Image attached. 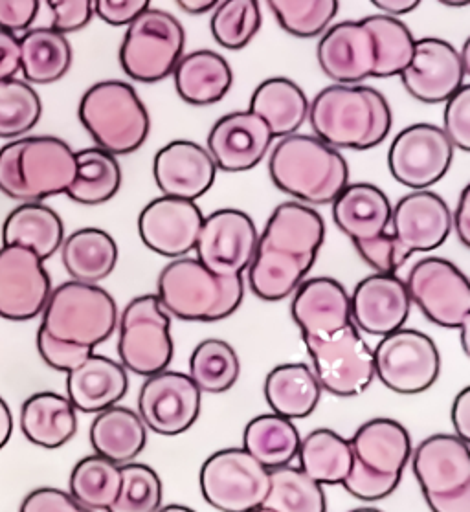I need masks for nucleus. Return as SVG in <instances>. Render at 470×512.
I'll return each mask as SVG.
<instances>
[{
	"label": "nucleus",
	"instance_id": "1",
	"mask_svg": "<svg viewBox=\"0 0 470 512\" xmlns=\"http://www.w3.org/2000/svg\"><path fill=\"white\" fill-rule=\"evenodd\" d=\"M324 239L320 213L302 202L280 204L259 235L247 268L250 290L259 300H287L311 272Z\"/></svg>",
	"mask_w": 470,
	"mask_h": 512
},
{
	"label": "nucleus",
	"instance_id": "2",
	"mask_svg": "<svg viewBox=\"0 0 470 512\" xmlns=\"http://www.w3.org/2000/svg\"><path fill=\"white\" fill-rule=\"evenodd\" d=\"M314 136L335 149L368 151L392 131V109L384 94L366 85H331L320 90L307 114Z\"/></svg>",
	"mask_w": 470,
	"mask_h": 512
},
{
	"label": "nucleus",
	"instance_id": "3",
	"mask_svg": "<svg viewBox=\"0 0 470 512\" xmlns=\"http://www.w3.org/2000/svg\"><path fill=\"white\" fill-rule=\"evenodd\" d=\"M450 232L452 212L445 199L432 191H414L392 208L386 234L355 248L375 272L395 274L414 254L445 245Z\"/></svg>",
	"mask_w": 470,
	"mask_h": 512
},
{
	"label": "nucleus",
	"instance_id": "4",
	"mask_svg": "<svg viewBox=\"0 0 470 512\" xmlns=\"http://www.w3.org/2000/svg\"><path fill=\"white\" fill-rule=\"evenodd\" d=\"M270 179L278 190L303 204H333L349 184L344 155L309 134H289L274 145Z\"/></svg>",
	"mask_w": 470,
	"mask_h": 512
},
{
	"label": "nucleus",
	"instance_id": "5",
	"mask_svg": "<svg viewBox=\"0 0 470 512\" xmlns=\"http://www.w3.org/2000/svg\"><path fill=\"white\" fill-rule=\"evenodd\" d=\"M76 171V151L57 136H23L0 149V191L21 204L65 195Z\"/></svg>",
	"mask_w": 470,
	"mask_h": 512
},
{
	"label": "nucleus",
	"instance_id": "6",
	"mask_svg": "<svg viewBox=\"0 0 470 512\" xmlns=\"http://www.w3.org/2000/svg\"><path fill=\"white\" fill-rule=\"evenodd\" d=\"M158 300L169 316L186 322H219L245 298L243 276L221 278L195 257H179L158 276Z\"/></svg>",
	"mask_w": 470,
	"mask_h": 512
},
{
	"label": "nucleus",
	"instance_id": "7",
	"mask_svg": "<svg viewBox=\"0 0 470 512\" xmlns=\"http://www.w3.org/2000/svg\"><path fill=\"white\" fill-rule=\"evenodd\" d=\"M79 122L112 156L133 155L146 144L151 118L133 85L105 79L90 87L79 101Z\"/></svg>",
	"mask_w": 470,
	"mask_h": 512
},
{
	"label": "nucleus",
	"instance_id": "8",
	"mask_svg": "<svg viewBox=\"0 0 470 512\" xmlns=\"http://www.w3.org/2000/svg\"><path fill=\"white\" fill-rule=\"evenodd\" d=\"M41 331L72 346L96 349L111 338L118 325V307L98 285L67 281L52 289L41 312Z\"/></svg>",
	"mask_w": 470,
	"mask_h": 512
},
{
	"label": "nucleus",
	"instance_id": "9",
	"mask_svg": "<svg viewBox=\"0 0 470 512\" xmlns=\"http://www.w3.org/2000/svg\"><path fill=\"white\" fill-rule=\"evenodd\" d=\"M469 445L456 434H436L415 448L412 468L432 511L470 512Z\"/></svg>",
	"mask_w": 470,
	"mask_h": 512
},
{
	"label": "nucleus",
	"instance_id": "10",
	"mask_svg": "<svg viewBox=\"0 0 470 512\" xmlns=\"http://www.w3.org/2000/svg\"><path fill=\"white\" fill-rule=\"evenodd\" d=\"M186 32L179 19L164 10L149 8L125 30L120 46V65L140 83H158L173 76L184 56Z\"/></svg>",
	"mask_w": 470,
	"mask_h": 512
},
{
	"label": "nucleus",
	"instance_id": "11",
	"mask_svg": "<svg viewBox=\"0 0 470 512\" xmlns=\"http://www.w3.org/2000/svg\"><path fill=\"white\" fill-rule=\"evenodd\" d=\"M118 357L127 371L151 377L168 369L175 346L171 318L157 294H144L127 303L118 318Z\"/></svg>",
	"mask_w": 470,
	"mask_h": 512
},
{
	"label": "nucleus",
	"instance_id": "12",
	"mask_svg": "<svg viewBox=\"0 0 470 512\" xmlns=\"http://www.w3.org/2000/svg\"><path fill=\"white\" fill-rule=\"evenodd\" d=\"M202 498L221 512L259 511L269 492V468L245 448H224L204 461Z\"/></svg>",
	"mask_w": 470,
	"mask_h": 512
},
{
	"label": "nucleus",
	"instance_id": "13",
	"mask_svg": "<svg viewBox=\"0 0 470 512\" xmlns=\"http://www.w3.org/2000/svg\"><path fill=\"white\" fill-rule=\"evenodd\" d=\"M303 342L322 391L347 399L370 388L375 379L373 349L353 322L331 336L303 338Z\"/></svg>",
	"mask_w": 470,
	"mask_h": 512
},
{
	"label": "nucleus",
	"instance_id": "14",
	"mask_svg": "<svg viewBox=\"0 0 470 512\" xmlns=\"http://www.w3.org/2000/svg\"><path fill=\"white\" fill-rule=\"evenodd\" d=\"M375 377L399 395L430 390L441 375V355L434 340L417 329H397L373 349Z\"/></svg>",
	"mask_w": 470,
	"mask_h": 512
},
{
	"label": "nucleus",
	"instance_id": "15",
	"mask_svg": "<svg viewBox=\"0 0 470 512\" xmlns=\"http://www.w3.org/2000/svg\"><path fill=\"white\" fill-rule=\"evenodd\" d=\"M410 300L432 323L445 329L470 325L469 278L443 257L417 261L406 278Z\"/></svg>",
	"mask_w": 470,
	"mask_h": 512
},
{
	"label": "nucleus",
	"instance_id": "16",
	"mask_svg": "<svg viewBox=\"0 0 470 512\" xmlns=\"http://www.w3.org/2000/svg\"><path fill=\"white\" fill-rule=\"evenodd\" d=\"M454 147L441 127L414 123L395 136L388 151V167L393 179L404 188L428 190L448 173Z\"/></svg>",
	"mask_w": 470,
	"mask_h": 512
},
{
	"label": "nucleus",
	"instance_id": "17",
	"mask_svg": "<svg viewBox=\"0 0 470 512\" xmlns=\"http://www.w3.org/2000/svg\"><path fill=\"white\" fill-rule=\"evenodd\" d=\"M258 239L256 224L248 213L223 208L204 217L195 259L215 276H243L252 263Z\"/></svg>",
	"mask_w": 470,
	"mask_h": 512
},
{
	"label": "nucleus",
	"instance_id": "18",
	"mask_svg": "<svg viewBox=\"0 0 470 512\" xmlns=\"http://www.w3.org/2000/svg\"><path fill=\"white\" fill-rule=\"evenodd\" d=\"M201 401V390L190 375L164 369L146 377L142 384L138 415L153 434L175 437L197 423Z\"/></svg>",
	"mask_w": 470,
	"mask_h": 512
},
{
	"label": "nucleus",
	"instance_id": "19",
	"mask_svg": "<svg viewBox=\"0 0 470 512\" xmlns=\"http://www.w3.org/2000/svg\"><path fill=\"white\" fill-rule=\"evenodd\" d=\"M52 279L45 261L23 245L0 248V318L10 322H28L41 316Z\"/></svg>",
	"mask_w": 470,
	"mask_h": 512
},
{
	"label": "nucleus",
	"instance_id": "20",
	"mask_svg": "<svg viewBox=\"0 0 470 512\" xmlns=\"http://www.w3.org/2000/svg\"><path fill=\"white\" fill-rule=\"evenodd\" d=\"M202 221L204 215L195 202L162 195L140 213L138 234L158 256L179 259L195 250Z\"/></svg>",
	"mask_w": 470,
	"mask_h": 512
},
{
	"label": "nucleus",
	"instance_id": "21",
	"mask_svg": "<svg viewBox=\"0 0 470 512\" xmlns=\"http://www.w3.org/2000/svg\"><path fill=\"white\" fill-rule=\"evenodd\" d=\"M272 140L269 125L258 114L235 111L215 122L206 140V151L217 169L243 173L263 162Z\"/></svg>",
	"mask_w": 470,
	"mask_h": 512
},
{
	"label": "nucleus",
	"instance_id": "22",
	"mask_svg": "<svg viewBox=\"0 0 470 512\" xmlns=\"http://www.w3.org/2000/svg\"><path fill=\"white\" fill-rule=\"evenodd\" d=\"M406 92L423 103H443L465 85V72L454 46L439 37L415 39L414 59L399 76Z\"/></svg>",
	"mask_w": 470,
	"mask_h": 512
},
{
	"label": "nucleus",
	"instance_id": "23",
	"mask_svg": "<svg viewBox=\"0 0 470 512\" xmlns=\"http://www.w3.org/2000/svg\"><path fill=\"white\" fill-rule=\"evenodd\" d=\"M351 322L371 336H386L404 327L412 300L403 279L397 274H371L353 290Z\"/></svg>",
	"mask_w": 470,
	"mask_h": 512
},
{
	"label": "nucleus",
	"instance_id": "24",
	"mask_svg": "<svg viewBox=\"0 0 470 512\" xmlns=\"http://www.w3.org/2000/svg\"><path fill=\"white\" fill-rule=\"evenodd\" d=\"M153 175L164 197L195 202L212 188L217 166L201 144L173 140L155 156Z\"/></svg>",
	"mask_w": 470,
	"mask_h": 512
},
{
	"label": "nucleus",
	"instance_id": "25",
	"mask_svg": "<svg viewBox=\"0 0 470 512\" xmlns=\"http://www.w3.org/2000/svg\"><path fill=\"white\" fill-rule=\"evenodd\" d=\"M318 63L335 85H360L373 78L375 45L362 21H344L325 30L318 43Z\"/></svg>",
	"mask_w": 470,
	"mask_h": 512
},
{
	"label": "nucleus",
	"instance_id": "26",
	"mask_svg": "<svg viewBox=\"0 0 470 512\" xmlns=\"http://www.w3.org/2000/svg\"><path fill=\"white\" fill-rule=\"evenodd\" d=\"M291 314L303 338H325L351 323V301L340 281L307 279L294 290Z\"/></svg>",
	"mask_w": 470,
	"mask_h": 512
},
{
	"label": "nucleus",
	"instance_id": "27",
	"mask_svg": "<svg viewBox=\"0 0 470 512\" xmlns=\"http://www.w3.org/2000/svg\"><path fill=\"white\" fill-rule=\"evenodd\" d=\"M353 450V467L364 472L403 479L412 457V439L403 424L377 417L362 424L349 439Z\"/></svg>",
	"mask_w": 470,
	"mask_h": 512
},
{
	"label": "nucleus",
	"instance_id": "28",
	"mask_svg": "<svg viewBox=\"0 0 470 512\" xmlns=\"http://www.w3.org/2000/svg\"><path fill=\"white\" fill-rule=\"evenodd\" d=\"M129 390L127 369L92 353L67 373V397L81 413H100L122 401Z\"/></svg>",
	"mask_w": 470,
	"mask_h": 512
},
{
	"label": "nucleus",
	"instance_id": "29",
	"mask_svg": "<svg viewBox=\"0 0 470 512\" xmlns=\"http://www.w3.org/2000/svg\"><path fill=\"white\" fill-rule=\"evenodd\" d=\"M392 217V202L386 193L368 184H347L333 201V221L353 245L368 243L388 232Z\"/></svg>",
	"mask_w": 470,
	"mask_h": 512
},
{
	"label": "nucleus",
	"instance_id": "30",
	"mask_svg": "<svg viewBox=\"0 0 470 512\" xmlns=\"http://www.w3.org/2000/svg\"><path fill=\"white\" fill-rule=\"evenodd\" d=\"M19 424L32 445L56 450L78 432V410L65 395L39 391L23 402Z\"/></svg>",
	"mask_w": 470,
	"mask_h": 512
},
{
	"label": "nucleus",
	"instance_id": "31",
	"mask_svg": "<svg viewBox=\"0 0 470 512\" xmlns=\"http://www.w3.org/2000/svg\"><path fill=\"white\" fill-rule=\"evenodd\" d=\"M173 79L182 100L195 107H206L219 103L228 94L234 83V72L221 54L195 50L180 57Z\"/></svg>",
	"mask_w": 470,
	"mask_h": 512
},
{
	"label": "nucleus",
	"instance_id": "32",
	"mask_svg": "<svg viewBox=\"0 0 470 512\" xmlns=\"http://www.w3.org/2000/svg\"><path fill=\"white\" fill-rule=\"evenodd\" d=\"M89 437L94 454L107 457L116 465H125L144 452L147 426L131 408L114 404L96 413Z\"/></svg>",
	"mask_w": 470,
	"mask_h": 512
},
{
	"label": "nucleus",
	"instance_id": "33",
	"mask_svg": "<svg viewBox=\"0 0 470 512\" xmlns=\"http://www.w3.org/2000/svg\"><path fill=\"white\" fill-rule=\"evenodd\" d=\"M65 241V226L56 210L43 202H26L2 224L4 245H23L43 261L50 259Z\"/></svg>",
	"mask_w": 470,
	"mask_h": 512
},
{
	"label": "nucleus",
	"instance_id": "34",
	"mask_svg": "<svg viewBox=\"0 0 470 512\" xmlns=\"http://www.w3.org/2000/svg\"><path fill=\"white\" fill-rule=\"evenodd\" d=\"M269 125L274 138L296 134L309 114V100L298 83L289 78H269L254 90L250 109Z\"/></svg>",
	"mask_w": 470,
	"mask_h": 512
},
{
	"label": "nucleus",
	"instance_id": "35",
	"mask_svg": "<svg viewBox=\"0 0 470 512\" xmlns=\"http://www.w3.org/2000/svg\"><path fill=\"white\" fill-rule=\"evenodd\" d=\"M120 250L111 234L101 228H81L61 245V259L74 281L98 285L118 265Z\"/></svg>",
	"mask_w": 470,
	"mask_h": 512
},
{
	"label": "nucleus",
	"instance_id": "36",
	"mask_svg": "<svg viewBox=\"0 0 470 512\" xmlns=\"http://www.w3.org/2000/svg\"><path fill=\"white\" fill-rule=\"evenodd\" d=\"M265 401L270 410L291 421L305 419L322 399V386L305 364H281L265 379Z\"/></svg>",
	"mask_w": 470,
	"mask_h": 512
},
{
	"label": "nucleus",
	"instance_id": "37",
	"mask_svg": "<svg viewBox=\"0 0 470 512\" xmlns=\"http://www.w3.org/2000/svg\"><path fill=\"white\" fill-rule=\"evenodd\" d=\"M21 43V72L30 85H50L67 76L72 67V46L67 35L52 28L28 30Z\"/></svg>",
	"mask_w": 470,
	"mask_h": 512
},
{
	"label": "nucleus",
	"instance_id": "38",
	"mask_svg": "<svg viewBox=\"0 0 470 512\" xmlns=\"http://www.w3.org/2000/svg\"><path fill=\"white\" fill-rule=\"evenodd\" d=\"M300 441L294 421L274 412L254 417L243 434V448L269 470L291 465L298 456Z\"/></svg>",
	"mask_w": 470,
	"mask_h": 512
},
{
	"label": "nucleus",
	"instance_id": "39",
	"mask_svg": "<svg viewBox=\"0 0 470 512\" xmlns=\"http://www.w3.org/2000/svg\"><path fill=\"white\" fill-rule=\"evenodd\" d=\"M300 468L320 485H342L353 465V450L346 437L318 428L300 441Z\"/></svg>",
	"mask_w": 470,
	"mask_h": 512
},
{
	"label": "nucleus",
	"instance_id": "40",
	"mask_svg": "<svg viewBox=\"0 0 470 512\" xmlns=\"http://www.w3.org/2000/svg\"><path fill=\"white\" fill-rule=\"evenodd\" d=\"M76 164V179L65 193L70 201L98 206L114 199L122 188V167L118 158L100 147L78 151Z\"/></svg>",
	"mask_w": 470,
	"mask_h": 512
},
{
	"label": "nucleus",
	"instance_id": "41",
	"mask_svg": "<svg viewBox=\"0 0 470 512\" xmlns=\"http://www.w3.org/2000/svg\"><path fill=\"white\" fill-rule=\"evenodd\" d=\"M120 483V465L94 454L79 459L76 467L72 468L68 492L78 501L81 511L111 512L120 492Z\"/></svg>",
	"mask_w": 470,
	"mask_h": 512
},
{
	"label": "nucleus",
	"instance_id": "42",
	"mask_svg": "<svg viewBox=\"0 0 470 512\" xmlns=\"http://www.w3.org/2000/svg\"><path fill=\"white\" fill-rule=\"evenodd\" d=\"M259 511L325 512L324 485L307 476L300 467L272 468L269 470V492Z\"/></svg>",
	"mask_w": 470,
	"mask_h": 512
},
{
	"label": "nucleus",
	"instance_id": "43",
	"mask_svg": "<svg viewBox=\"0 0 470 512\" xmlns=\"http://www.w3.org/2000/svg\"><path fill=\"white\" fill-rule=\"evenodd\" d=\"M375 45L373 78H395L410 67L415 52V37L408 26L388 15H370L362 19Z\"/></svg>",
	"mask_w": 470,
	"mask_h": 512
},
{
	"label": "nucleus",
	"instance_id": "44",
	"mask_svg": "<svg viewBox=\"0 0 470 512\" xmlns=\"http://www.w3.org/2000/svg\"><path fill=\"white\" fill-rule=\"evenodd\" d=\"M239 373V357L224 340L208 338L191 353L190 377L201 393L217 395L232 390Z\"/></svg>",
	"mask_w": 470,
	"mask_h": 512
},
{
	"label": "nucleus",
	"instance_id": "45",
	"mask_svg": "<svg viewBox=\"0 0 470 512\" xmlns=\"http://www.w3.org/2000/svg\"><path fill=\"white\" fill-rule=\"evenodd\" d=\"M43 103L23 79L0 81V138L13 140L30 133L41 120Z\"/></svg>",
	"mask_w": 470,
	"mask_h": 512
},
{
	"label": "nucleus",
	"instance_id": "46",
	"mask_svg": "<svg viewBox=\"0 0 470 512\" xmlns=\"http://www.w3.org/2000/svg\"><path fill=\"white\" fill-rule=\"evenodd\" d=\"M213 39L226 50H243L261 28V8L256 0H226L213 10Z\"/></svg>",
	"mask_w": 470,
	"mask_h": 512
},
{
	"label": "nucleus",
	"instance_id": "47",
	"mask_svg": "<svg viewBox=\"0 0 470 512\" xmlns=\"http://www.w3.org/2000/svg\"><path fill=\"white\" fill-rule=\"evenodd\" d=\"M269 6L281 28L300 39L324 34L340 8L336 0H272Z\"/></svg>",
	"mask_w": 470,
	"mask_h": 512
},
{
	"label": "nucleus",
	"instance_id": "48",
	"mask_svg": "<svg viewBox=\"0 0 470 512\" xmlns=\"http://www.w3.org/2000/svg\"><path fill=\"white\" fill-rule=\"evenodd\" d=\"M122 483L111 512H155L162 509V481L142 463L120 465Z\"/></svg>",
	"mask_w": 470,
	"mask_h": 512
},
{
	"label": "nucleus",
	"instance_id": "49",
	"mask_svg": "<svg viewBox=\"0 0 470 512\" xmlns=\"http://www.w3.org/2000/svg\"><path fill=\"white\" fill-rule=\"evenodd\" d=\"M445 123L443 133L454 149L463 153L470 151V85L461 89L445 101Z\"/></svg>",
	"mask_w": 470,
	"mask_h": 512
},
{
	"label": "nucleus",
	"instance_id": "50",
	"mask_svg": "<svg viewBox=\"0 0 470 512\" xmlns=\"http://www.w3.org/2000/svg\"><path fill=\"white\" fill-rule=\"evenodd\" d=\"M37 351L48 368L63 371V373L76 368L85 358L94 353V349L90 347L72 346V344L54 340L41 329L37 331Z\"/></svg>",
	"mask_w": 470,
	"mask_h": 512
},
{
	"label": "nucleus",
	"instance_id": "51",
	"mask_svg": "<svg viewBox=\"0 0 470 512\" xmlns=\"http://www.w3.org/2000/svg\"><path fill=\"white\" fill-rule=\"evenodd\" d=\"M46 6L52 12L50 28L61 35L83 30L94 15V2L90 0H50Z\"/></svg>",
	"mask_w": 470,
	"mask_h": 512
},
{
	"label": "nucleus",
	"instance_id": "52",
	"mask_svg": "<svg viewBox=\"0 0 470 512\" xmlns=\"http://www.w3.org/2000/svg\"><path fill=\"white\" fill-rule=\"evenodd\" d=\"M39 10V0H0V30L26 34L35 23Z\"/></svg>",
	"mask_w": 470,
	"mask_h": 512
},
{
	"label": "nucleus",
	"instance_id": "53",
	"mask_svg": "<svg viewBox=\"0 0 470 512\" xmlns=\"http://www.w3.org/2000/svg\"><path fill=\"white\" fill-rule=\"evenodd\" d=\"M23 512H81L70 492L52 487L35 489L21 503Z\"/></svg>",
	"mask_w": 470,
	"mask_h": 512
},
{
	"label": "nucleus",
	"instance_id": "54",
	"mask_svg": "<svg viewBox=\"0 0 470 512\" xmlns=\"http://www.w3.org/2000/svg\"><path fill=\"white\" fill-rule=\"evenodd\" d=\"M151 8L147 0H96L94 13L111 26H129Z\"/></svg>",
	"mask_w": 470,
	"mask_h": 512
},
{
	"label": "nucleus",
	"instance_id": "55",
	"mask_svg": "<svg viewBox=\"0 0 470 512\" xmlns=\"http://www.w3.org/2000/svg\"><path fill=\"white\" fill-rule=\"evenodd\" d=\"M19 72H21L19 37L0 30V81L13 79Z\"/></svg>",
	"mask_w": 470,
	"mask_h": 512
},
{
	"label": "nucleus",
	"instance_id": "56",
	"mask_svg": "<svg viewBox=\"0 0 470 512\" xmlns=\"http://www.w3.org/2000/svg\"><path fill=\"white\" fill-rule=\"evenodd\" d=\"M452 426L459 439L470 443V388H463L452 404Z\"/></svg>",
	"mask_w": 470,
	"mask_h": 512
},
{
	"label": "nucleus",
	"instance_id": "57",
	"mask_svg": "<svg viewBox=\"0 0 470 512\" xmlns=\"http://www.w3.org/2000/svg\"><path fill=\"white\" fill-rule=\"evenodd\" d=\"M452 228L456 230L459 243L463 246H470V186L467 184L461 195H459L456 210L452 213Z\"/></svg>",
	"mask_w": 470,
	"mask_h": 512
},
{
	"label": "nucleus",
	"instance_id": "58",
	"mask_svg": "<svg viewBox=\"0 0 470 512\" xmlns=\"http://www.w3.org/2000/svg\"><path fill=\"white\" fill-rule=\"evenodd\" d=\"M377 8H381L382 15L388 17H399V15H406V13L414 12L415 8H419V0H375L373 2Z\"/></svg>",
	"mask_w": 470,
	"mask_h": 512
},
{
	"label": "nucleus",
	"instance_id": "59",
	"mask_svg": "<svg viewBox=\"0 0 470 512\" xmlns=\"http://www.w3.org/2000/svg\"><path fill=\"white\" fill-rule=\"evenodd\" d=\"M13 434L12 410L8 402L0 397V450L10 443Z\"/></svg>",
	"mask_w": 470,
	"mask_h": 512
},
{
	"label": "nucleus",
	"instance_id": "60",
	"mask_svg": "<svg viewBox=\"0 0 470 512\" xmlns=\"http://www.w3.org/2000/svg\"><path fill=\"white\" fill-rule=\"evenodd\" d=\"M217 4L219 2H215V0H177V6H179L180 10H184L186 13H191V15H202V13L212 12L217 8Z\"/></svg>",
	"mask_w": 470,
	"mask_h": 512
},
{
	"label": "nucleus",
	"instance_id": "61",
	"mask_svg": "<svg viewBox=\"0 0 470 512\" xmlns=\"http://www.w3.org/2000/svg\"><path fill=\"white\" fill-rule=\"evenodd\" d=\"M459 61H461V67H463V72H465V76L469 78L470 76V41L467 39L465 43H463V48H461V52H459Z\"/></svg>",
	"mask_w": 470,
	"mask_h": 512
},
{
	"label": "nucleus",
	"instance_id": "62",
	"mask_svg": "<svg viewBox=\"0 0 470 512\" xmlns=\"http://www.w3.org/2000/svg\"><path fill=\"white\" fill-rule=\"evenodd\" d=\"M469 329L470 325H463V327H459L458 329L459 333H461V347H463V353H465L467 357L470 355Z\"/></svg>",
	"mask_w": 470,
	"mask_h": 512
},
{
	"label": "nucleus",
	"instance_id": "63",
	"mask_svg": "<svg viewBox=\"0 0 470 512\" xmlns=\"http://www.w3.org/2000/svg\"><path fill=\"white\" fill-rule=\"evenodd\" d=\"M441 4H443V6H450V8H463V6H467L465 0H463V2H445V0H443Z\"/></svg>",
	"mask_w": 470,
	"mask_h": 512
},
{
	"label": "nucleus",
	"instance_id": "64",
	"mask_svg": "<svg viewBox=\"0 0 470 512\" xmlns=\"http://www.w3.org/2000/svg\"><path fill=\"white\" fill-rule=\"evenodd\" d=\"M164 511H190V509H186V507H180V505H171V507H164Z\"/></svg>",
	"mask_w": 470,
	"mask_h": 512
}]
</instances>
